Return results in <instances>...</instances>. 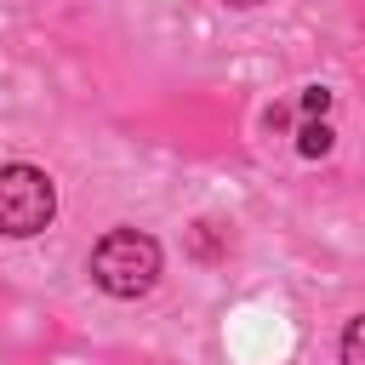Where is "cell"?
<instances>
[{
  "mask_svg": "<svg viewBox=\"0 0 365 365\" xmlns=\"http://www.w3.org/2000/svg\"><path fill=\"white\" fill-rule=\"evenodd\" d=\"M342 365H365V314H354L342 331Z\"/></svg>",
  "mask_w": 365,
  "mask_h": 365,
  "instance_id": "cell-4",
  "label": "cell"
},
{
  "mask_svg": "<svg viewBox=\"0 0 365 365\" xmlns=\"http://www.w3.org/2000/svg\"><path fill=\"white\" fill-rule=\"evenodd\" d=\"M91 279L108 297H125V302L154 291V279H160V240L143 234V228H108L91 245Z\"/></svg>",
  "mask_w": 365,
  "mask_h": 365,
  "instance_id": "cell-1",
  "label": "cell"
},
{
  "mask_svg": "<svg viewBox=\"0 0 365 365\" xmlns=\"http://www.w3.org/2000/svg\"><path fill=\"white\" fill-rule=\"evenodd\" d=\"M51 211H57V188L40 165H0V234L29 240L51 228Z\"/></svg>",
  "mask_w": 365,
  "mask_h": 365,
  "instance_id": "cell-2",
  "label": "cell"
},
{
  "mask_svg": "<svg viewBox=\"0 0 365 365\" xmlns=\"http://www.w3.org/2000/svg\"><path fill=\"white\" fill-rule=\"evenodd\" d=\"M222 6H257V0H222Z\"/></svg>",
  "mask_w": 365,
  "mask_h": 365,
  "instance_id": "cell-5",
  "label": "cell"
},
{
  "mask_svg": "<svg viewBox=\"0 0 365 365\" xmlns=\"http://www.w3.org/2000/svg\"><path fill=\"white\" fill-rule=\"evenodd\" d=\"M331 125H325V114H302V125H297V148L308 154V160H319V154H331Z\"/></svg>",
  "mask_w": 365,
  "mask_h": 365,
  "instance_id": "cell-3",
  "label": "cell"
}]
</instances>
